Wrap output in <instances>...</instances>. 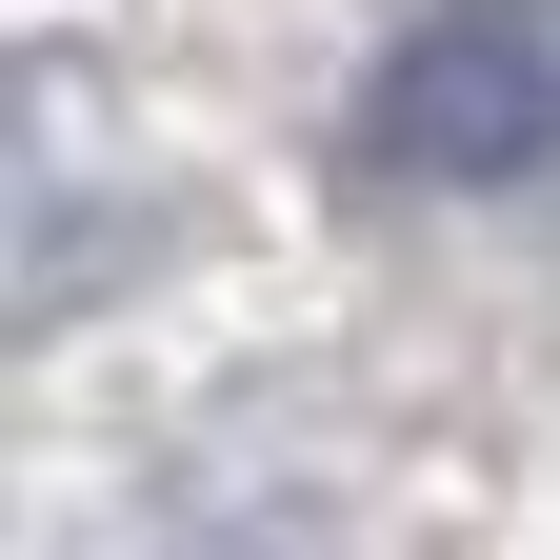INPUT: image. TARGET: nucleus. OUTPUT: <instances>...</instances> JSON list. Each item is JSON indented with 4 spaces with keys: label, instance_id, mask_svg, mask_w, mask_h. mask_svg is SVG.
Returning a JSON list of instances; mask_svg holds the SVG:
<instances>
[{
    "label": "nucleus",
    "instance_id": "1",
    "mask_svg": "<svg viewBox=\"0 0 560 560\" xmlns=\"http://www.w3.org/2000/svg\"><path fill=\"white\" fill-rule=\"evenodd\" d=\"M381 200H501L560 161V0H441L400 21V60L361 81V140H340Z\"/></svg>",
    "mask_w": 560,
    "mask_h": 560
},
{
    "label": "nucleus",
    "instance_id": "2",
    "mask_svg": "<svg viewBox=\"0 0 560 560\" xmlns=\"http://www.w3.org/2000/svg\"><path fill=\"white\" fill-rule=\"evenodd\" d=\"M81 221H140L101 180V101L60 81V60H0V301H81L101 280Z\"/></svg>",
    "mask_w": 560,
    "mask_h": 560
}]
</instances>
